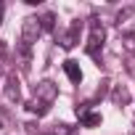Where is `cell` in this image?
I'll list each match as a JSON object with an SVG mask.
<instances>
[{"instance_id":"cell-1","label":"cell","mask_w":135,"mask_h":135,"mask_svg":"<svg viewBox=\"0 0 135 135\" xmlns=\"http://www.w3.org/2000/svg\"><path fill=\"white\" fill-rule=\"evenodd\" d=\"M103 40H106V29L98 19H90V40L85 45V53L95 61H101V53H103Z\"/></svg>"},{"instance_id":"cell-2","label":"cell","mask_w":135,"mask_h":135,"mask_svg":"<svg viewBox=\"0 0 135 135\" xmlns=\"http://www.w3.org/2000/svg\"><path fill=\"white\" fill-rule=\"evenodd\" d=\"M40 35H42L40 19H37V16H27V19L21 21V42L32 45V42H37V40H40Z\"/></svg>"},{"instance_id":"cell-3","label":"cell","mask_w":135,"mask_h":135,"mask_svg":"<svg viewBox=\"0 0 135 135\" xmlns=\"http://www.w3.org/2000/svg\"><path fill=\"white\" fill-rule=\"evenodd\" d=\"M35 98H37V101H42L45 106H50V103L58 98V85H56V82H50V80L37 82V85H35Z\"/></svg>"},{"instance_id":"cell-4","label":"cell","mask_w":135,"mask_h":135,"mask_svg":"<svg viewBox=\"0 0 135 135\" xmlns=\"http://www.w3.org/2000/svg\"><path fill=\"white\" fill-rule=\"evenodd\" d=\"M80 27H82L80 21H72V27L58 37V42H61V48H64V50H72V48L80 42Z\"/></svg>"},{"instance_id":"cell-5","label":"cell","mask_w":135,"mask_h":135,"mask_svg":"<svg viewBox=\"0 0 135 135\" xmlns=\"http://www.w3.org/2000/svg\"><path fill=\"white\" fill-rule=\"evenodd\" d=\"M64 72H66V77H69L72 82H77V85L82 82V69H80V64H77V61H72V58H69V61H64Z\"/></svg>"},{"instance_id":"cell-6","label":"cell","mask_w":135,"mask_h":135,"mask_svg":"<svg viewBox=\"0 0 135 135\" xmlns=\"http://www.w3.org/2000/svg\"><path fill=\"white\" fill-rule=\"evenodd\" d=\"M6 98H8V101H19V98H21V88H19L16 74H11V77L6 80Z\"/></svg>"},{"instance_id":"cell-7","label":"cell","mask_w":135,"mask_h":135,"mask_svg":"<svg viewBox=\"0 0 135 135\" xmlns=\"http://www.w3.org/2000/svg\"><path fill=\"white\" fill-rule=\"evenodd\" d=\"M16 53H19V61H21V69H29V64H32V45L19 42L16 45Z\"/></svg>"},{"instance_id":"cell-8","label":"cell","mask_w":135,"mask_h":135,"mask_svg":"<svg viewBox=\"0 0 135 135\" xmlns=\"http://www.w3.org/2000/svg\"><path fill=\"white\" fill-rule=\"evenodd\" d=\"M111 101H114L117 106H127V103H130V93H127V88L117 85V88L111 90Z\"/></svg>"},{"instance_id":"cell-9","label":"cell","mask_w":135,"mask_h":135,"mask_svg":"<svg viewBox=\"0 0 135 135\" xmlns=\"http://www.w3.org/2000/svg\"><path fill=\"white\" fill-rule=\"evenodd\" d=\"M27 111H32V114H37V117H45V114H48V106H45L42 101H37V98H35V101H29V103H27Z\"/></svg>"},{"instance_id":"cell-10","label":"cell","mask_w":135,"mask_h":135,"mask_svg":"<svg viewBox=\"0 0 135 135\" xmlns=\"http://www.w3.org/2000/svg\"><path fill=\"white\" fill-rule=\"evenodd\" d=\"M122 45H124L127 50H135V32H132V29H124V32H122Z\"/></svg>"},{"instance_id":"cell-11","label":"cell","mask_w":135,"mask_h":135,"mask_svg":"<svg viewBox=\"0 0 135 135\" xmlns=\"http://www.w3.org/2000/svg\"><path fill=\"white\" fill-rule=\"evenodd\" d=\"M82 124H85V127H98V124H101V114H93V111H88V114L82 117Z\"/></svg>"},{"instance_id":"cell-12","label":"cell","mask_w":135,"mask_h":135,"mask_svg":"<svg viewBox=\"0 0 135 135\" xmlns=\"http://www.w3.org/2000/svg\"><path fill=\"white\" fill-rule=\"evenodd\" d=\"M40 27H42V29H53V27H56V16H53V13H45V16L40 19Z\"/></svg>"},{"instance_id":"cell-13","label":"cell","mask_w":135,"mask_h":135,"mask_svg":"<svg viewBox=\"0 0 135 135\" xmlns=\"http://www.w3.org/2000/svg\"><path fill=\"white\" fill-rule=\"evenodd\" d=\"M53 135H72V130H69V124H56Z\"/></svg>"},{"instance_id":"cell-14","label":"cell","mask_w":135,"mask_h":135,"mask_svg":"<svg viewBox=\"0 0 135 135\" xmlns=\"http://www.w3.org/2000/svg\"><path fill=\"white\" fill-rule=\"evenodd\" d=\"M127 16H130V8H122V11L117 13V24H122V21H124Z\"/></svg>"},{"instance_id":"cell-15","label":"cell","mask_w":135,"mask_h":135,"mask_svg":"<svg viewBox=\"0 0 135 135\" xmlns=\"http://www.w3.org/2000/svg\"><path fill=\"white\" fill-rule=\"evenodd\" d=\"M124 66H127V72L135 77V58H127V61H124Z\"/></svg>"},{"instance_id":"cell-16","label":"cell","mask_w":135,"mask_h":135,"mask_svg":"<svg viewBox=\"0 0 135 135\" xmlns=\"http://www.w3.org/2000/svg\"><path fill=\"white\" fill-rule=\"evenodd\" d=\"M0 24H3V3H0Z\"/></svg>"},{"instance_id":"cell-17","label":"cell","mask_w":135,"mask_h":135,"mask_svg":"<svg viewBox=\"0 0 135 135\" xmlns=\"http://www.w3.org/2000/svg\"><path fill=\"white\" fill-rule=\"evenodd\" d=\"M0 127H3V122H0Z\"/></svg>"}]
</instances>
